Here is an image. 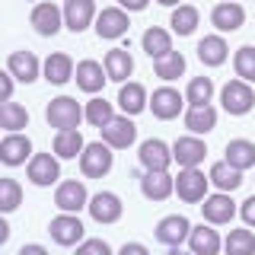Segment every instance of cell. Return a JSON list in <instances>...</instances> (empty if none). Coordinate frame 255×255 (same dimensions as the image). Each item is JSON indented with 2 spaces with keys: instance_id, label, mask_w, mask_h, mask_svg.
I'll return each mask as SVG.
<instances>
[{
  "instance_id": "cell-38",
  "label": "cell",
  "mask_w": 255,
  "mask_h": 255,
  "mask_svg": "<svg viewBox=\"0 0 255 255\" xmlns=\"http://www.w3.org/2000/svg\"><path fill=\"white\" fill-rule=\"evenodd\" d=\"M83 118H86V122H90L93 128H106V125L112 122V118H115V106L96 96V99H90V102H86V109H83Z\"/></svg>"
},
{
  "instance_id": "cell-8",
  "label": "cell",
  "mask_w": 255,
  "mask_h": 255,
  "mask_svg": "<svg viewBox=\"0 0 255 255\" xmlns=\"http://www.w3.org/2000/svg\"><path fill=\"white\" fill-rule=\"evenodd\" d=\"M26 175H29L32 185H38V188L54 185V182L61 179V163H58V156H51V153H32L29 166H26Z\"/></svg>"
},
{
  "instance_id": "cell-46",
  "label": "cell",
  "mask_w": 255,
  "mask_h": 255,
  "mask_svg": "<svg viewBox=\"0 0 255 255\" xmlns=\"http://www.w3.org/2000/svg\"><path fill=\"white\" fill-rule=\"evenodd\" d=\"M19 255H48V249H45V246H38V243H29V246H22V249H19Z\"/></svg>"
},
{
  "instance_id": "cell-26",
  "label": "cell",
  "mask_w": 255,
  "mask_h": 255,
  "mask_svg": "<svg viewBox=\"0 0 255 255\" xmlns=\"http://www.w3.org/2000/svg\"><path fill=\"white\" fill-rule=\"evenodd\" d=\"M102 67H106V77L115 80V83H128V77L134 74V58L125 51V48H112L106 54V61H102Z\"/></svg>"
},
{
  "instance_id": "cell-9",
  "label": "cell",
  "mask_w": 255,
  "mask_h": 255,
  "mask_svg": "<svg viewBox=\"0 0 255 255\" xmlns=\"http://www.w3.org/2000/svg\"><path fill=\"white\" fill-rule=\"evenodd\" d=\"M150 109H153V115L159 122H172V118H179V112L185 109V96L175 90V86H159V90H153V96H150Z\"/></svg>"
},
{
  "instance_id": "cell-42",
  "label": "cell",
  "mask_w": 255,
  "mask_h": 255,
  "mask_svg": "<svg viewBox=\"0 0 255 255\" xmlns=\"http://www.w3.org/2000/svg\"><path fill=\"white\" fill-rule=\"evenodd\" d=\"M13 99V77L10 70H0V106Z\"/></svg>"
},
{
  "instance_id": "cell-22",
  "label": "cell",
  "mask_w": 255,
  "mask_h": 255,
  "mask_svg": "<svg viewBox=\"0 0 255 255\" xmlns=\"http://www.w3.org/2000/svg\"><path fill=\"white\" fill-rule=\"evenodd\" d=\"M140 191L147 201H166L175 191V179L169 172H143L140 175Z\"/></svg>"
},
{
  "instance_id": "cell-48",
  "label": "cell",
  "mask_w": 255,
  "mask_h": 255,
  "mask_svg": "<svg viewBox=\"0 0 255 255\" xmlns=\"http://www.w3.org/2000/svg\"><path fill=\"white\" fill-rule=\"evenodd\" d=\"M156 3H163V6H179L182 0H156Z\"/></svg>"
},
{
  "instance_id": "cell-24",
  "label": "cell",
  "mask_w": 255,
  "mask_h": 255,
  "mask_svg": "<svg viewBox=\"0 0 255 255\" xmlns=\"http://www.w3.org/2000/svg\"><path fill=\"white\" fill-rule=\"evenodd\" d=\"M150 106V99H147V90H143L140 83H122V90H118V109H122V115H140L143 109Z\"/></svg>"
},
{
  "instance_id": "cell-14",
  "label": "cell",
  "mask_w": 255,
  "mask_h": 255,
  "mask_svg": "<svg viewBox=\"0 0 255 255\" xmlns=\"http://www.w3.org/2000/svg\"><path fill=\"white\" fill-rule=\"evenodd\" d=\"M201 214H204V223L223 227V223H230L236 217V204H233V198H230L227 191H217V195H207L201 201Z\"/></svg>"
},
{
  "instance_id": "cell-10",
  "label": "cell",
  "mask_w": 255,
  "mask_h": 255,
  "mask_svg": "<svg viewBox=\"0 0 255 255\" xmlns=\"http://www.w3.org/2000/svg\"><path fill=\"white\" fill-rule=\"evenodd\" d=\"M29 22H32V29H35L38 35L51 38V35H58L61 26H64V10H61V6H54V3H48V0H42V3L32 6Z\"/></svg>"
},
{
  "instance_id": "cell-5",
  "label": "cell",
  "mask_w": 255,
  "mask_h": 255,
  "mask_svg": "<svg viewBox=\"0 0 255 255\" xmlns=\"http://www.w3.org/2000/svg\"><path fill=\"white\" fill-rule=\"evenodd\" d=\"M220 102H223V112H230V115H246L255 106V93L246 80H230L220 90Z\"/></svg>"
},
{
  "instance_id": "cell-7",
  "label": "cell",
  "mask_w": 255,
  "mask_h": 255,
  "mask_svg": "<svg viewBox=\"0 0 255 255\" xmlns=\"http://www.w3.org/2000/svg\"><path fill=\"white\" fill-rule=\"evenodd\" d=\"M137 156H140L143 172H169V166H172V147H166L159 137L143 140Z\"/></svg>"
},
{
  "instance_id": "cell-37",
  "label": "cell",
  "mask_w": 255,
  "mask_h": 255,
  "mask_svg": "<svg viewBox=\"0 0 255 255\" xmlns=\"http://www.w3.org/2000/svg\"><path fill=\"white\" fill-rule=\"evenodd\" d=\"M223 252L227 255H255V233L252 230H230L223 239Z\"/></svg>"
},
{
  "instance_id": "cell-41",
  "label": "cell",
  "mask_w": 255,
  "mask_h": 255,
  "mask_svg": "<svg viewBox=\"0 0 255 255\" xmlns=\"http://www.w3.org/2000/svg\"><path fill=\"white\" fill-rule=\"evenodd\" d=\"M77 255H112V246L106 239H83L77 246Z\"/></svg>"
},
{
  "instance_id": "cell-28",
  "label": "cell",
  "mask_w": 255,
  "mask_h": 255,
  "mask_svg": "<svg viewBox=\"0 0 255 255\" xmlns=\"http://www.w3.org/2000/svg\"><path fill=\"white\" fill-rule=\"evenodd\" d=\"M230 48L223 42V35H204L201 42H198V61L204 64V67H220L223 61H227Z\"/></svg>"
},
{
  "instance_id": "cell-35",
  "label": "cell",
  "mask_w": 255,
  "mask_h": 255,
  "mask_svg": "<svg viewBox=\"0 0 255 255\" xmlns=\"http://www.w3.org/2000/svg\"><path fill=\"white\" fill-rule=\"evenodd\" d=\"M0 128L10 131V134L29 128V112L22 109L19 102H3V106H0Z\"/></svg>"
},
{
  "instance_id": "cell-49",
  "label": "cell",
  "mask_w": 255,
  "mask_h": 255,
  "mask_svg": "<svg viewBox=\"0 0 255 255\" xmlns=\"http://www.w3.org/2000/svg\"><path fill=\"white\" fill-rule=\"evenodd\" d=\"M220 3H236V0H220Z\"/></svg>"
},
{
  "instance_id": "cell-40",
  "label": "cell",
  "mask_w": 255,
  "mask_h": 255,
  "mask_svg": "<svg viewBox=\"0 0 255 255\" xmlns=\"http://www.w3.org/2000/svg\"><path fill=\"white\" fill-rule=\"evenodd\" d=\"M22 204V188L16 179H0V214H10Z\"/></svg>"
},
{
  "instance_id": "cell-2",
  "label": "cell",
  "mask_w": 255,
  "mask_h": 255,
  "mask_svg": "<svg viewBox=\"0 0 255 255\" xmlns=\"http://www.w3.org/2000/svg\"><path fill=\"white\" fill-rule=\"evenodd\" d=\"M112 159H115V153H112L109 143L93 140V143H86L83 153H80V172H83L86 179H102V175L112 169Z\"/></svg>"
},
{
  "instance_id": "cell-45",
  "label": "cell",
  "mask_w": 255,
  "mask_h": 255,
  "mask_svg": "<svg viewBox=\"0 0 255 255\" xmlns=\"http://www.w3.org/2000/svg\"><path fill=\"white\" fill-rule=\"evenodd\" d=\"M118 255H150V252H147V246H140V243H125L122 249H118Z\"/></svg>"
},
{
  "instance_id": "cell-18",
  "label": "cell",
  "mask_w": 255,
  "mask_h": 255,
  "mask_svg": "<svg viewBox=\"0 0 255 255\" xmlns=\"http://www.w3.org/2000/svg\"><path fill=\"white\" fill-rule=\"evenodd\" d=\"M61 10H64V26L70 32H83L96 22V3L93 0H67Z\"/></svg>"
},
{
  "instance_id": "cell-31",
  "label": "cell",
  "mask_w": 255,
  "mask_h": 255,
  "mask_svg": "<svg viewBox=\"0 0 255 255\" xmlns=\"http://www.w3.org/2000/svg\"><path fill=\"white\" fill-rule=\"evenodd\" d=\"M140 45H143V51H147L153 61H159V58H166V54L172 51V35L166 29H159V26H150L147 32H143Z\"/></svg>"
},
{
  "instance_id": "cell-17",
  "label": "cell",
  "mask_w": 255,
  "mask_h": 255,
  "mask_svg": "<svg viewBox=\"0 0 255 255\" xmlns=\"http://www.w3.org/2000/svg\"><path fill=\"white\" fill-rule=\"evenodd\" d=\"M29 159H32V140L22 131L6 134V137L0 140V163L3 166H22V163H29Z\"/></svg>"
},
{
  "instance_id": "cell-44",
  "label": "cell",
  "mask_w": 255,
  "mask_h": 255,
  "mask_svg": "<svg viewBox=\"0 0 255 255\" xmlns=\"http://www.w3.org/2000/svg\"><path fill=\"white\" fill-rule=\"evenodd\" d=\"M150 0H118V6H122L125 13H137V10H147Z\"/></svg>"
},
{
  "instance_id": "cell-36",
  "label": "cell",
  "mask_w": 255,
  "mask_h": 255,
  "mask_svg": "<svg viewBox=\"0 0 255 255\" xmlns=\"http://www.w3.org/2000/svg\"><path fill=\"white\" fill-rule=\"evenodd\" d=\"M153 74L159 77V80H179L182 74H185V54L182 51H169L166 58H159V61H153Z\"/></svg>"
},
{
  "instance_id": "cell-27",
  "label": "cell",
  "mask_w": 255,
  "mask_h": 255,
  "mask_svg": "<svg viewBox=\"0 0 255 255\" xmlns=\"http://www.w3.org/2000/svg\"><path fill=\"white\" fill-rule=\"evenodd\" d=\"M223 159H227L233 169H239V172H246V169H252L255 166V143L252 140H246V137H233L227 143V150H223Z\"/></svg>"
},
{
  "instance_id": "cell-33",
  "label": "cell",
  "mask_w": 255,
  "mask_h": 255,
  "mask_svg": "<svg viewBox=\"0 0 255 255\" xmlns=\"http://www.w3.org/2000/svg\"><path fill=\"white\" fill-rule=\"evenodd\" d=\"M198 22H201V13H198V6L191 3H179L169 16V26L175 35H191V32L198 29Z\"/></svg>"
},
{
  "instance_id": "cell-29",
  "label": "cell",
  "mask_w": 255,
  "mask_h": 255,
  "mask_svg": "<svg viewBox=\"0 0 255 255\" xmlns=\"http://www.w3.org/2000/svg\"><path fill=\"white\" fill-rule=\"evenodd\" d=\"M185 128H188V134H195V137H201V134L214 131V128H217V109H214V106L188 109V112H185Z\"/></svg>"
},
{
  "instance_id": "cell-20",
  "label": "cell",
  "mask_w": 255,
  "mask_h": 255,
  "mask_svg": "<svg viewBox=\"0 0 255 255\" xmlns=\"http://www.w3.org/2000/svg\"><path fill=\"white\" fill-rule=\"evenodd\" d=\"M188 249H191V255H220L223 239H220V233L211 227V223H201V227H191Z\"/></svg>"
},
{
  "instance_id": "cell-23",
  "label": "cell",
  "mask_w": 255,
  "mask_h": 255,
  "mask_svg": "<svg viewBox=\"0 0 255 255\" xmlns=\"http://www.w3.org/2000/svg\"><path fill=\"white\" fill-rule=\"evenodd\" d=\"M42 77L54 86H64L67 80H74V61H70V54H64V51L48 54L42 64Z\"/></svg>"
},
{
  "instance_id": "cell-32",
  "label": "cell",
  "mask_w": 255,
  "mask_h": 255,
  "mask_svg": "<svg viewBox=\"0 0 255 255\" xmlns=\"http://www.w3.org/2000/svg\"><path fill=\"white\" fill-rule=\"evenodd\" d=\"M207 179H211V185H217L220 191H236L239 185H243V172L233 169V166L227 163V159H220V163L211 166V172H207Z\"/></svg>"
},
{
  "instance_id": "cell-6",
  "label": "cell",
  "mask_w": 255,
  "mask_h": 255,
  "mask_svg": "<svg viewBox=\"0 0 255 255\" xmlns=\"http://www.w3.org/2000/svg\"><path fill=\"white\" fill-rule=\"evenodd\" d=\"M204 156H207V143L195 134H185L172 143V163H179V169H195V166L204 163Z\"/></svg>"
},
{
  "instance_id": "cell-11",
  "label": "cell",
  "mask_w": 255,
  "mask_h": 255,
  "mask_svg": "<svg viewBox=\"0 0 255 255\" xmlns=\"http://www.w3.org/2000/svg\"><path fill=\"white\" fill-rule=\"evenodd\" d=\"M54 204L61 207L64 214H80L86 204H90V195H86V185L80 179H67L58 182V191H54Z\"/></svg>"
},
{
  "instance_id": "cell-16",
  "label": "cell",
  "mask_w": 255,
  "mask_h": 255,
  "mask_svg": "<svg viewBox=\"0 0 255 255\" xmlns=\"http://www.w3.org/2000/svg\"><path fill=\"white\" fill-rule=\"evenodd\" d=\"M128 26H131V19H128V13L122 6H106L102 13H96V35L99 38H122Z\"/></svg>"
},
{
  "instance_id": "cell-12",
  "label": "cell",
  "mask_w": 255,
  "mask_h": 255,
  "mask_svg": "<svg viewBox=\"0 0 255 255\" xmlns=\"http://www.w3.org/2000/svg\"><path fill=\"white\" fill-rule=\"evenodd\" d=\"M188 233H191L188 217H182V214H169V217H163V220L156 223L153 239H156V243H163L166 249H172V246H182V243H185Z\"/></svg>"
},
{
  "instance_id": "cell-25",
  "label": "cell",
  "mask_w": 255,
  "mask_h": 255,
  "mask_svg": "<svg viewBox=\"0 0 255 255\" xmlns=\"http://www.w3.org/2000/svg\"><path fill=\"white\" fill-rule=\"evenodd\" d=\"M246 22V10L239 3H217L211 10V26L217 32H236Z\"/></svg>"
},
{
  "instance_id": "cell-1",
  "label": "cell",
  "mask_w": 255,
  "mask_h": 255,
  "mask_svg": "<svg viewBox=\"0 0 255 255\" xmlns=\"http://www.w3.org/2000/svg\"><path fill=\"white\" fill-rule=\"evenodd\" d=\"M45 122L58 128V131H70V128H80V122H83V109L70 96H58L45 106Z\"/></svg>"
},
{
  "instance_id": "cell-19",
  "label": "cell",
  "mask_w": 255,
  "mask_h": 255,
  "mask_svg": "<svg viewBox=\"0 0 255 255\" xmlns=\"http://www.w3.org/2000/svg\"><path fill=\"white\" fill-rule=\"evenodd\" d=\"M6 70H10L13 80H19V83H35L38 77H42V64L32 51H13L10 58H6Z\"/></svg>"
},
{
  "instance_id": "cell-39",
  "label": "cell",
  "mask_w": 255,
  "mask_h": 255,
  "mask_svg": "<svg viewBox=\"0 0 255 255\" xmlns=\"http://www.w3.org/2000/svg\"><path fill=\"white\" fill-rule=\"evenodd\" d=\"M233 70H236V80H246V83H252V80H255V48L252 45L236 48Z\"/></svg>"
},
{
  "instance_id": "cell-34",
  "label": "cell",
  "mask_w": 255,
  "mask_h": 255,
  "mask_svg": "<svg viewBox=\"0 0 255 255\" xmlns=\"http://www.w3.org/2000/svg\"><path fill=\"white\" fill-rule=\"evenodd\" d=\"M211 99H214V80H211V77H191L188 86H185V102H188V109L211 106Z\"/></svg>"
},
{
  "instance_id": "cell-43",
  "label": "cell",
  "mask_w": 255,
  "mask_h": 255,
  "mask_svg": "<svg viewBox=\"0 0 255 255\" xmlns=\"http://www.w3.org/2000/svg\"><path fill=\"white\" fill-rule=\"evenodd\" d=\"M239 214H243L246 227H255V195H252V198H246V201H243V207H239Z\"/></svg>"
},
{
  "instance_id": "cell-21",
  "label": "cell",
  "mask_w": 255,
  "mask_h": 255,
  "mask_svg": "<svg viewBox=\"0 0 255 255\" xmlns=\"http://www.w3.org/2000/svg\"><path fill=\"white\" fill-rule=\"evenodd\" d=\"M74 80H77V86H80L83 93L96 96L102 86H106L109 77H106V67H102L99 61H90V58H86V61H80L77 67H74Z\"/></svg>"
},
{
  "instance_id": "cell-3",
  "label": "cell",
  "mask_w": 255,
  "mask_h": 255,
  "mask_svg": "<svg viewBox=\"0 0 255 255\" xmlns=\"http://www.w3.org/2000/svg\"><path fill=\"white\" fill-rule=\"evenodd\" d=\"M207 185H211V179L198 166L195 169H179V175H175V195L185 204H201L207 198Z\"/></svg>"
},
{
  "instance_id": "cell-47",
  "label": "cell",
  "mask_w": 255,
  "mask_h": 255,
  "mask_svg": "<svg viewBox=\"0 0 255 255\" xmlns=\"http://www.w3.org/2000/svg\"><path fill=\"white\" fill-rule=\"evenodd\" d=\"M6 239H10V223H6V220H3V214H0V246H3Z\"/></svg>"
},
{
  "instance_id": "cell-13",
  "label": "cell",
  "mask_w": 255,
  "mask_h": 255,
  "mask_svg": "<svg viewBox=\"0 0 255 255\" xmlns=\"http://www.w3.org/2000/svg\"><path fill=\"white\" fill-rule=\"evenodd\" d=\"M99 131H102V143H109L112 150H125L137 140V128H134V122L128 115H115L106 128H99Z\"/></svg>"
},
{
  "instance_id": "cell-4",
  "label": "cell",
  "mask_w": 255,
  "mask_h": 255,
  "mask_svg": "<svg viewBox=\"0 0 255 255\" xmlns=\"http://www.w3.org/2000/svg\"><path fill=\"white\" fill-rule=\"evenodd\" d=\"M83 233L86 227L80 223L77 214H58V217H51V223H48V236L54 239L58 246H64V249H70V246H80L83 243Z\"/></svg>"
},
{
  "instance_id": "cell-15",
  "label": "cell",
  "mask_w": 255,
  "mask_h": 255,
  "mask_svg": "<svg viewBox=\"0 0 255 255\" xmlns=\"http://www.w3.org/2000/svg\"><path fill=\"white\" fill-rule=\"evenodd\" d=\"M86 211L93 214V220H96V223H115V220H122L125 204H122V198H118L115 191H99V195H93V198H90Z\"/></svg>"
},
{
  "instance_id": "cell-30",
  "label": "cell",
  "mask_w": 255,
  "mask_h": 255,
  "mask_svg": "<svg viewBox=\"0 0 255 255\" xmlns=\"http://www.w3.org/2000/svg\"><path fill=\"white\" fill-rule=\"evenodd\" d=\"M83 134H80V128H70V131H58L54 134V156L58 159H77L83 153Z\"/></svg>"
}]
</instances>
